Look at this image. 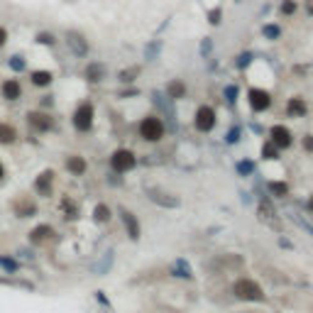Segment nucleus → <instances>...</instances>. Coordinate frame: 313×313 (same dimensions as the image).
Segmentation results:
<instances>
[{"label":"nucleus","mask_w":313,"mask_h":313,"mask_svg":"<svg viewBox=\"0 0 313 313\" xmlns=\"http://www.w3.org/2000/svg\"><path fill=\"white\" fill-rule=\"evenodd\" d=\"M25 123H27V128L32 130L35 135H47V132H54V130H56V120L52 118V113L42 111V108L27 111V115H25Z\"/></svg>","instance_id":"nucleus-1"},{"label":"nucleus","mask_w":313,"mask_h":313,"mask_svg":"<svg viewBox=\"0 0 313 313\" xmlns=\"http://www.w3.org/2000/svg\"><path fill=\"white\" fill-rule=\"evenodd\" d=\"M93 123H95V106H93L91 100H81L74 108L71 125H74L76 132H91Z\"/></svg>","instance_id":"nucleus-2"},{"label":"nucleus","mask_w":313,"mask_h":313,"mask_svg":"<svg viewBox=\"0 0 313 313\" xmlns=\"http://www.w3.org/2000/svg\"><path fill=\"white\" fill-rule=\"evenodd\" d=\"M10 211L15 218H35L39 213V205L35 201V196L30 193H18L13 201H10Z\"/></svg>","instance_id":"nucleus-3"},{"label":"nucleus","mask_w":313,"mask_h":313,"mask_svg":"<svg viewBox=\"0 0 313 313\" xmlns=\"http://www.w3.org/2000/svg\"><path fill=\"white\" fill-rule=\"evenodd\" d=\"M140 137L147 140V142H159L164 137V123L157 118V115H147L142 123H140Z\"/></svg>","instance_id":"nucleus-4"},{"label":"nucleus","mask_w":313,"mask_h":313,"mask_svg":"<svg viewBox=\"0 0 313 313\" xmlns=\"http://www.w3.org/2000/svg\"><path fill=\"white\" fill-rule=\"evenodd\" d=\"M233 291H235V296L242 298V301H262V298H264L262 286H259L257 281H252V279H238L235 286H233Z\"/></svg>","instance_id":"nucleus-5"},{"label":"nucleus","mask_w":313,"mask_h":313,"mask_svg":"<svg viewBox=\"0 0 313 313\" xmlns=\"http://www.w3.org/2000/svg\"><path fill=\"white\" fill-rule=\"evenodd\" d=\"M137 164V157H135V152H130V149H115L111 154V169L115 174H125V171H132Z\"/></svg>","instance_id":"nucleus-6"},{"label":"nucleus","mask_w":313,"mask_h":313,"mask_svg":"<svg viewBox=\"0 0 313 313\" xmlns=\"http://www.w3.org/2000/svg\"><path fill=\"white\" fill-rule=\"evenodd\" d=\"M54 169H42L37 176H35V184H32V188H35V193H37L39 198H49L52 193H54Z\"/></svg>","instance_id":"nucleus-7"},{"label":"nucleus","mask_w":313,"mask_h":313,"mask_svg":"<svg viewBox=\"0 0 313 313\" xmlns=\"http://www.w3.org/2000/svg\"><path fill=\"white\" fill-rule=\"evenodd\" d=\"M56 238V230L49 225V223H39L35 225L30 233H27V240H30V245H35V247H42V245H49L52 240Z\"/></svg>","instance_id":"nucleus-8"},{"label":"nucleus","mask_w":313,"mask_h":313,"mask_svg":"<svg viewBox=\"0 0 313 313\" xmlns=\"http://www.w3.org/2000/svg\"><path fill=\"white\" fill-rule=\"evenodd\" d=\"M64 42H66V49L71 52L74 56H86L88 54V39L83 37L78 30H69L66 35H64Z\"/></svg>","instance_id":"nucleus-9"},{"label":"nucleus","mask_w":313,"mask_h":313,"mask_svg":"<svg viewBox=\"0 0 313 313\" xmlns=\"http://www.w3.org/2000/svg\"><path fill=\"white\" fill-rule=\"evenodd\" d=\"M0 98L8 100V103H18L22 98V83L20 78H3L0 83Z\"/></svg>","instance_id":"nucleus-10"},{"label":"nucleus","mask_w":313,"mask_h":313,"mask_svg":"<svg viewBox=\"0 0 313 313\" xmlns=\"http://www.w3.org/2000/svg\"><path fill=\"white\" fill-rule=\"evenodd\" d=\"M193 125H196V130H201V132H211V130L216 128V111L208 108V106H201L196 111Z\"/></svg>","instance_id":"nucleus-11"},{"label":"nucleus","mask_w":313,"mask_h":313,"mask_svg":"<svg viewBox=\"0 0 313 313\" xmlns=\"http://www.w3.org/2000/svg\"><path fill=\"white\" fill-rule=\"evenodd\" d=\"M52 83H54V71H49V69H32L30 71V86L49 88Z\"/></svg>","instance_id":"nucleus-12"},{"label":"nucleus","mask_w":313,"mask_h":313,"mask_svg":"<svg viewBox=\"0 0 313 313\" xmlns=\"http://www.w3.org/2000/svg\"><path fill=\"white\" fill-rule=\"evenodd\" d=\"M64 166H66V171H69L71 176H83V174L88 171V162H86L81 154H69Z\"/></svg>","instance_id":"nucleus-13"},{"label":"nucleus","mask_w":313,"mask_h":313,"mask_svg":"<svg viewBox=\"0 0 313 313\" xmlns=\"http://www.w3.org/2000/svg\"><path fill=\"white\" fill-rule=\"evenodd\" d=\"M18 140H20L18 128H15L13 123L0 120V147H10V145H15Z\"/></svg>","instance_id":"nucleus-14"},{"label":"nucleus","mask_w":313,"mask_h":313,"mask_svg":"<svg viewBox=\"0 0 313 313\" xmlns=\"http://www.w3.org/2000/svg\"><path fill=\"white\" fill-rule=\"evenodd\" d=\"M250 106H252V111H267L269 106H272V98H269V93L262 91V88H252L250 91Z\"/></svg>","instance_id":"nucleus-15"},{"label":"nucleus","mask_w":313,"mask_h":313,"mask_svg":"<svg viewBox=\"0 0 313 313\" xmlns=\"http://www.w3.org/2000/svg\"><path fill=\"white\" fill-rule=\"evenodd\" d=\"M106 66L100 64V61H88V66L83 69V78L88 81V83H100L103 78H106Z\"/></svg>","instance_id":"nucleus-16"},{"label":"nucleus","mask_w":313,"mask_h":313,"mask_svg":"<svg viewBox=\"0 0 313 313\" xmlns=\"http://www.w3.org/2000/svg\"><path fill=\"white\" fill-rule=\"evenodd\" d=\"M120 218L125 223V230H128L130 240H140V223H137V218L130 211H125V208H120Z\"/></svg>","instance_id":"nucleus-17"},{"label":"nucleus","mask_w":313,"mask_h":313,"mask_svg":"<svg viewBox=\"0 0 313 313\" xmlns=\"http://www.w3.org/2000/svg\"><path fill=\"white\" fill-rule=\"evenodd\" d=\"M272 142L276 147H291V132L284 125H276V128H272Z\"/></svg>","instance_id":"nucleus-18"},{"label":"nucleus","mask_w":313,"mask_h":313,"mask_svg":"<svg viewBox=\"0 0 313 313\" xmlns=\"http://www.w3.org/2000/svg\"><path fill=\"white\" fill-rule=\"evenodd\" d=\"M59 208H61V213H64L66 221H76V218H78V203H76L71 196H64V198L59 201Z\"/></svg>","instance_id":"nucleus-19"},{"label":"nucleus","mask_w":313,"mask_h":313,"mask_svg":"<svg viewBox=\"0 0 313 313\" xmlns=\"http://www.w3.org/2000/svg\"><path fill=\"white\" fill-rule=\"evenodd\" d=\"M5 64H8V69H10L13 74H25V71H27V59H25V54H20V52L8 56Z\"/></svg>","instance_id":"nucleus-20"},{"label":"nucleus","mask_w":313,"mask_h":313,"mask_svg":"<svg viewBox=\"0 0 313 313\" xmlns=\"http://www.w3.org/2000/svg\"><path fill=\"white\" fill-rule=\"evenodd\" d=\"M274 216H276V213L272 211V208H269V203H267V201L259 203V218L267 223V225H272V228H276V230H281V223L276 221Z\"/></svg>","instance_id":"nucleus-21"},{"label":"nucleus","mask_w":313,"mask_h":313,"mask_svg":"<svg viewBox=\"0 0 313 313\" xmlns=\"http://www.w3.org/2000/svg\"><path fill=\"white\" fill-rule=\"evenodd\" d=\"M0 269L3 274H20V259L13 255H0Z\"/></svg>","instance_id":"nucleus-22"},{"label":"nucleus","mask_w":313,"mask_h":313,"mask_svg":"<svg viewBox=\"0 0 313 313\" xmlns=\"http://www.w3.org/2000/svg\"><path fill=\"white\" fill-rule=\"evenodd\" d=\"M35 44L54 49L56 44H59V39H56V35H54V32H49V30H39L37 35H35Z\"/></svg>","instance_id":"nucleus-23"},{"label":"nucleus","mask_w":313,"mask_h":313,"mask_svg":"<svg viewBox=\"0 0 313 313\" xmlns=\"http://www.w3.org/2000/svg\"><path fill=\"white\" fill-rule=\"evenodd\" d=\"M0 284H5V286H15V289H27V291H35V284H32V281H25V279H15V274L0 276Z\"/></svg>","instance_id":"nucleus-24"},{"label":"nucleus","mask_w":313,"mask_h":313,"mask_svg":"<svg viewBox=\"0 0 313 313\" xmlns=\"http://www.w3.org/2000/svg\"><path fill=\"white\" fill-rule=\"evenodd\" d=\"M149 198L154 203H162V205H166V208H174V205H179V198H164V193L162 191H157V188H147Z\"/></svg>","instance_id":"nucleus-25"},{"label":"nucleus","mask_w":313,"mask_h":313,"mask_svg":"<svg viewBox=\"0 0 313 313\" xmlns=\"http://www.w3.org/2000/svg\"><path fill=\"white\" fill-rule=\"evenodd\" d=\"M113 218L111 208L106 205V203H95V208H93V221L95 223H108Z\"/></svg>","instance_id":"nucleus-26"},{"label":"nucleus","mask_w":313,"mask_h":313,"mask_svg":"<svg viewBox=\"0 0 313 313\" xmlns=\"http://www.w3.org/2000/svg\"><path fill=\"white\" fill-rule=\"evenodd\" d=\"M174 276H181V279H191V267L186 264V259H176V264H174Z\"/></svg>","instance_id":"nucleus-27"},{"label":"nucleus","mask_w":313,"mask_h":313,"mask_svg":"<svg viewBox=\"0 0 313 313\" xmlns=\"http://www.w3.org/2000/svg\"><path fill=\"white\" fill-rule=\"evenodd\" d=\"M289 113H291V115H298V118H301V115L306 113V103H303L301 98H294V100H289Z\"/></svg>","instance_id":"nucleus-28"},{"label":"nucleus","mask_w":313,"mask_h":313,"mask_svg":"<svg viewBox=\"0 0 313 313\" xmlns=\"http://www.w3.org/2000/svg\"><path fill=\"white\" fill-rule=\"evenodd\" d=\"M184 83H181V81H171V83H169V95H171V98H181V95H184Z\"/></svg>","instance_id":"nucleus-29"},{"label":"nucleus","mask_w":313,"mask_h":313,"mask_svg":"<svg viewBox=\"0 0 313 313\" xmlns=\"http://www.w3.org/2000/svg\"><path fill=\"white\" fill-rule=\"evenodd\" d=\"M111 262H113V252H106V257H103V262H100V264H95L93 269H95L98 274H106V269H111Z\"/></svg>","instance_id":"nucleus-30"},{"label":"nucleus","mask_w":313,"mask_h":313,"mask_svg":"<svg viewBox=\"0 0 313 313\" xmlns=\"http://www.w3.org/2000/svg\"><path fill=\"white\" fill-rule=\"evenodd\" d=\"M262 157H264V159H276V145L272 142V140L262 147Z\"/></svg>","instance_id":"nucleus-31"},{"label":"nucleus","mask_w":313,"mask_h":313,"mask_svg":"<svg viewBox=\"0 0 313 313\" xmlns=\"http://www.w3.org/2000/svg\"><path fill=\"white\" fill-rule=\"evenodd\" d=\"M52 106H54V95H52V93L39 95V108H42V111H49Z\"/></svg>","instance_id":"nucleus-32"},{"label":"nucleus","mask_w":313,"mask_h":313,"mask_svg":"<svg viewBox=\"0 0 313 313\" xmlns=\"http://www.w3.org/2000/svg\"><path fill=\"white\" fill-rule=\"evenodd\" d=\"M269 188H272V193H274V196H286V193H289V186L281 184V181H274Z\"/></svg>","instance_id":"nucleus-33"},{"label":"nucleus","mask_w":313,"mask_h":313,"mask_svg":"<svg viewBox=\"0 0 313 313\" xmlns=\"http://www.w3.org/2000/svg\"><path fill=\"white\" fill-rule=\"evenodd\" d=\"M137 74H140V69H137V66L125 69V71H120V81H123V83H130V81H132V76H137Z\"/></svg>","instance_id":"nucleus-34"},{"label":"nucleus","mask_w":313,"mask_h":313,"mask_svg":"<svg viewBox=\"0 0 313 313\" xmlns=\"http://www.w3.org/2000/svg\"><path fill=\"white\" fill-rule=\"evenodd\" d=\"M8 42H10V30L5 25H0V49H5Z\"/></svg>","instance_id":"nucleus-35"},{"label":"nucleus","mask_w":313,"mask_h":313,"mask_svg":"<svg viewBox=\"0 0 313 313\" xmlns=\"http://www.w3.org/2000/svg\"><path fill=\"white\" fill-rule=\"evenodd\" d=\"M294 10H296V3H294V0H284V5H281V13H284V15H291Z\"/></svg>","instance_id":"nucleus-36"},{"label":"nucleus","mask_w":313,"mask_h":313,"mask_svg":"<svg viewBox=\"0 0 313 313\" xmlns=\"http://www.w3.org/2000/svg\"><path fill=\"white\" fill-rule=\"evenodd\" d=\"M264 35H267V37H276L279 30H276V27H264Z\"/></svg>","instance_id":"nucleus-37"},{"label":"nucleus","mask_w":313,"mask_h":313,"mask_svg":"<svg viewBox=\"0 0 313 313\" xmlns=\"http://www.w3.org/2000/svg\"><path fill=\"white\" fill-rule=\"evenodd\" d=\"M303 147L308 149V152H313V135H308V137L303 140Z\"/></svg>","instance_id":"nucleus-38"},{"label":"nucleus","mask_w":313,"mask_h":313,"mask_svg":"<svg viewBox=\"0 0 313 313\" xmlns=\"http://www.w3.org/2000/svg\"><path fill=\"white\" fill-rule=\"evenodd\" d=\"M5 174H8V171H5V164H3V162H0V181H3V179H5Z\"/></svg>","instance_id":"nucleus-39"},{"label":"nucleus","mask_w":313,"mask_h":313,"mask_svg":"<svg viewBox=\"0 0 313 313\" xmlns=\"http://www.w3.org/2000/svg\"><path fill=\"white\" fill-rule=\"evenodd\" d=\"M308 208H311V211H313V198H311V201H308Z\"/></svg>","instance_id":"nucleus-40"},{"label":"nucleus","mask_w":313,"mask_h":313,"mask_svg":"<svg viewBox=\"0 0 313 313\" xmlns=\"http://www.w3.org/2000/svg\"><path fill=\"white\" fill-rule=\"evenodd\" d=\"M242 313H252V311H242Z\"/></svg>","instance_id":"nucleus-41"}]
</instances>
